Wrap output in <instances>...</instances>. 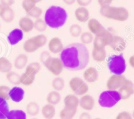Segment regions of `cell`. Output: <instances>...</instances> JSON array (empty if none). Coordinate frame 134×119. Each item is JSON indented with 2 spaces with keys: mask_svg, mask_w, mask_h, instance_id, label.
<instances>
[{
  "mask_svg": "<svg viewBox=\"0 0 134 119\" xmlns=\"http://www.w3.org/2000/svg\"><path fill=\"white\" fill-rule=\"evenodd\" d=\"M60 54L64 68L71 71L85 69L90 61L88 49L81 43H70L64 47Z\"/></svg>",
  "mask_w": 134,
  "mask_h": 119,
  "instance_id": "6da1fadb",
  "label": "cell"
},
{
  "mask_svg": "<svg viewBox=\"0 0 134 119\" xmlns=\"http://www.w3.org/2000/svg\"><path fill=\"white\" fill-rule=\"evenodd\" d=\"M3 7H4L3 6V5H1V3H0V14H1V11H2V10H3Z\"/></svg>",
  "mask_w": 134,
  "mask_h": 119,
  "instance_id": "f907efd6",
  "label": "cell"
},
{
  "mask_svg": "<svg viewBox=\"0 0 134 119\" xmlns=\"http://www.w3.org/2000/svg\"><path fill=\"white\" fill-rule=\"evenodd\" d=\"M64 103L65 107L68 108L77 109L79 106V99L75 94H68L64 98Z\"/></svg>",
  "mask_w": 134,
  "mask_h": 119,
  "instance_id": "44dd1931",
  "label": "cell"
},
{
  "mask_svg": "<svg viewBox=\"0 0 134 119\" xmlns=\"http://www.w3.org/2000/svg\"><path fill=\"white\" fill-rule=\"evenodd\" d=\"M26 113L31 116H35L40 112V107L36 101L29 102L26 107Z\"/></svg>",
  "mask_w": 134,
  "mask_h": 119,
  "instance_id": "83f0119b",
  "label": "cell"
},
{
  "mask_svg": "<svg viewBox=\"0 0 134 119\" xmlns=\"http://www.w3.org/2000/svg\"><path fill=\"white\" fill-rule=\"evenodd\" d=\"M107 66L113 75H123L126 69V62L123 54H114L107 61Z\"/></svg>",
  "mask_w": 134,
  "mask_h": 119,
  "instance_id": "5b68a950",
  "label": "cell"
},
{
  "mask_svg": "<svg viewBox=\"0 0 134 119\" xmlns=\"http://www.w3.org/2000/svg\"><path fill=\"white\" fill-rule=\"evenodd\" d=\"M126 79L122 75H113L109 78L106 82L107 89L109 90H118Z\"/></svg>",
  "mask_w": 134,
  "mask_h": 119,
  "instance_id": "30bf717a",
  "label": "cell"
},
{
  "mask_svg": "<svg viewBox=\"0 0 134 119\" xmlns=\"http://www.w3.org/2000/svg\"><path fill=\"white\" fill-rule=\"evenodd\" d=\"M65 4L68 5H73L76 2V0H62Z\"/></svg>",
  "mask_w": 134,
  "mask_h": 119,
  "instance_id": "c3c4849f",
  "label": "cell"
},
{
  "mask_svg": "<svg viewBox=\"0 0 134 119\" xmlns=\"http://www.w3.org/2000/svg\"><path fill=\"white\" fill-rule=\"evenodd\" d=\"M0 28H1V26H0Z\"/></svg>",
  "mask_w": 134,
  "mask_h": 119,
  "instance_id": "9f6ffc18",
  "label": "cell"
},
{
  "mask_svg": "<svg viewBox=\"0 0 134 119\" xmlns=\"http://www.w3.org/2000/svg\"><path fill=\"white\" fill-rule=\"evenodd\" d=\"M48 48L50 53L60 54L64 49L62 41L59 37L52 38L48 43Z\"/></svg>",
  "mask_w": 134,
  "mask_h": 119,
  "instance_id": "5bb4252c",
  "label": "cell"
},
{
  "mask_svg": "<svg viewBox=\"0 0 134 119\" xmlns=\"http://www.w3.org/2000/svg\"><path fill=\"white\" fill-rule=\"evenodd\" d=\"M6 119H27V115L23 110H10L7 116Z\"/></svg>",
  "mask_w": 134,
  "mask_h": 119,
  "instance_id": "f1b7e54d",
  "label": "cell"
},
{
  "mask_svg": "<svg viewBox=\"0 0 134 119\" xmlns=\"http://www.w3.org/2000/svg\"><path fill=\"white\" fill-rule=\"evenodd\" d=\"M79 119H92L91 115L88 112H83L80 115Z\"/></svg>",
  "mask_w": 134,
  "mask_h": 119,
  "instance_id": "7dc6e473",
  "label": "cell"
},
{
  "mask_svg": "<svg viewBox=\"0 0 134 119\" xmlns=\"http://www.w3.org/2000/svg\"><path fill=\"white\" fill-rule=\"evenodd\" d=\"M117 91L120 94L122 100H126L134 94V84L130 80L126 79Z\"/></svg>",
  "mask_w": 134,
  "mask_h": 119,
  "instance_id": "8fae6325",
  "label": "cell"
},
{
  "mask_svg": "<svg viewBox=\"0 0 134 119\" xmlns=\"http://www.w3.org/2000/svg\"><path fill=\"white\" fill-rule=\"evenodd\" d=\"M113 37L114 35L112 33L107 30L101 35L95 36L93 41L94 48H105L107 46H109L112 42Z\"/></svg>",
  "mask_w": 134,
  "mask_h": 119,
  "instance_id": "9c48e42d",
  "label": "cell"
},
{
  "mask_svg": "<svg viewBox=\"0 0 134 119\" xmlns=\"http://www.w3.org/2000/svg\"><path fill=\"white\" fill-rule=\"evenodd\" d=\"M27 14H28L29 16L31 17V18L38 19V18H40V17L41 16L42 14H43V10H42L41 8L35 6Z\"/></svg>",
  "mask_w": 134,
  "mask_h": 119,
  "instance_id": "f35d334b",
  "label": "cell"
},
{
  "mask_svg": "<svg viewBox=\"0 0 134 119\" xmlns=\"http://www.w3.org/2000/svg\"><path fill=\"white\" fill-rule=\"evenodd\" d=\"M92 0H76V2L77 3L80 7H86L90 5Z\"/></svg>",
  "mask_w": 134,
  "mask_h": 119,
  "instance_id": "ee69618b",
  "label": "cell"
},
{
  "mask_svg": "<svg viewBox=\"0 0 134 119\" xmlns=\"http://www.w3.org/2000/svg\"><path fill=\"white\" fill-rule=\"evenodd\" d=\"M69 33L73 37H78L82 34V28L79 24H74L69 27Z\"/></svg>",
  "mask_w": 134,
  "mask_h": 119,
  "instance_id": "74e56055",
  "label": "cell"
},
{
  "mask_svg": "<svg viewBox=\"0 0 134 119\" xmlns=\"http://www.w3.org/2000/svg\"><path fill=\"white\" fill-rule=\"evenodd\" d=\"M75 16L79 22L85 23L90 19V13L86 7H79L75 10Z\"/></svg>",
  "mask_w": 134,
  "mask_h": 119,
  "instance_id": "d6986e66",
  "label": "cell"
},
{
  "mask_svg": "<svg viewBox=\"0 0 134 119\" xmlns=\"http://www.w3.org/2000/svg\"><path fill=\"white\" fill-rule=\"evenodd\" d=\"M120 100L121 97L117 90H107L99 94L98 103L103 108H112Z\"/></svg>",
  "mask_w": 134,
  "mask_h": 119,
  "instance_id": "277c9868",
  "label": "cell"
},
{
  "mask_svg": "<svg viewBox=\"0 0 134 119\" xmlns=\"http://www.w3.org/2000/svg\"><path fill=\"white\" fill-rule=\"evenodd\" d=\"M100 14L107 19L114 20L119 22H124L129 18L128 9L123 7H112L111 5L102 6L100 8Z\"/></svg>",
  "mask_w": 134,
  "mask_h": 119,
  "instance_id": "3957f363",
  "label": "cell"
},
{
  "mask_svg": "<svg viewBox=\"0 0 134 119\" xmlns=\"http://www.w3.org/2000/svg\"><path fill=\"white\" fill-rule=\"evenodd\" d=\"M41 113L45 119H52L56 115V108L54 105L47 103L42 107Z\"/></svg>",
  "mask_w": 134,
  "mask_h": 119,
  "instance_id": "603a6c76",
  "label": "cell"
},
{
  "mask_svg": "<svg viewBox=\"0 0 134 119\" xmlns=\"http://www.w3.org/2000/svg\"><path fill=\"white\" fill-rule=\"evenodd\" d=\"M6 78L8 82L13 85H18L20 84V75L16 72L10 71L6 73Z\"/></svg>",
  "mask_w": 134,
  "mask_h": 119,
  "instance_id": "836d02e7",
  "label": "cell"
},
{
  "mask_svg": "<svg viewBox=\"0 0 134 119\" xmlns=\"http://www.w3.org/2000/svg\"><path fill=\"white\" fill-rule=\"evenodd\" d=\"M0 3L4 7H11L14 3V0H0Z\"/></svg>",
  "mask_w": 134,
  "mask_h": 119,
  "instance_id": "f6af8a7d",
  "label": "cell"
},
{
  "mask_svg": "<svg viewBox=\"0 0 134 119\" xmlns=\"http://www.w3.org/2000/svg\"><path fill=\"white\" fill-rule=\"evenodd\" d=\"M0 17L6 23H10L13 22L15 17V13L11 7H3Z\"/></svg>",
  "mask_w": 134,
  "mask_h": 119,
  "instance_id": "7402d4cb",
  "label": "cell"
},
{
  "mask_svg": "<svg viewBox=\"0 0 134 119\" xmlns=\"http://www.w3.org/2000/svg\"><path fill=\"white\" fill-rule=\"evenodd\" d=\"M47 37L44 34L37 35L27 39L24 42L23 44V49L27 53H32L44 47L47 44Z\"/></svg>",
  "mask_w": 134,
  "mask_h": 119,
  "instance_id": "8992f818",
  "label": "cell"
},
{
  "mask_svg": "<svg viewBox=\"0 0 134 119\" xmlns=\"http://www.w3.org/2000/svg\"><path fill=\"white\" fill-rule=\"evenodd\" d=\"M68 18V13L64 8L58 5H52L46 10L44 20L48 27L58 29L64 26Z\"/></svg>",
  "mask_w": 134,
  "mask_h": 119,
  "instance_id": "7a4b0ae2",
  "label": "cell"
},
{
  "mask_svg": "<svg viewBox=\"0 0 134 119\" xmlns=\"http://www.w3.org/2000/svg\"><path fill=\"white\" fill-rule=\"evenodd\" d=\"M129 64L130 65V66L134 69V55H133V56H132L130 58Z\"/></svg>",
  "mask_w": 134,
  "mask_h": 119,
  "instance_id": "681fc988",
  "label": "cell"
},
{
  "mask_svg": "<svg viewBox=\"0 0 134 119\" xmlns=\"http://www.w3.org/2000/svg\"><path fill=\"white\" fill-rule=\"evenodd\" d=\"M95 104L94 98L89 94H85L79 99V106L85 111H92L95 107Z\"/></svg>",
  "mask_w": 134,
  "mask_h": 119,
  "instance_id": "4fadbf2b",
  "label": "cell"
},
{
  "mask_svg": "<svg viewBox=\"0 0 134 119\" xmlns=\"http://www.w3.org/2000/svg\"><path fill=\"white\" fill-rule=\"evenodd\" d=\"M113 0H98V3L99 4L101 7L102 6H107V5H110Z\"/></svg>",
  "mask_w": 134,
  "mask_h": 119,
  "instance_id": "bcb514c9",
  "label": "cell"
},
{
  "mask_svg": "<svg viewBox=\"0 0 134 119\" xmlns=\"http://www.w3.org/2000/svg\"><path fill=\"white\" fill-rule=\"evenodd\" d=\"M50 57H51L50 52H48V51H43L40 55V60L43 64V63H44L46 60H48Z\"/></svg>",
  "mask_w": 134,
  "mask_h": 119,
  "instance_id": "7bdbcfd3",
  "label": "cell"
},
{
  "mask_svg": "<svg viewBox=\"0 0 134 119\" xmlns=\"http://www.w3.org/2000/svg\"><path fill=\"white\" fill-rule=\"evenodd\" d=\"M28 62V57L25 54H20L18 55L14 61V67L18 70L24 69L26 67Z\"/></svg>",
  "mask_w": 134,
  "mask_h": 119,
  "instance_id": "cb8c5ba5",
  "label": "cell"
},
{
  "mask_svg": "<svg viewBox=\"0 0 134 119\" xmlns=\"http://www.w3.org/2000/svg\"><path fill=\"white\" fill-rule=\"evenodd\" d=\"M115 119H133L132 114L128 111H122L119 113Z\"/></svg>",
  "mask_w": 134,
  "mask_h": 119,
  "instance_id": "b9f144b4",
  "label": "cell"
},
{
  "mask_svg": "<svg viewBox=\"0 0 134 119\" xmlns=\"http://www.w3.org/2000/svg\"><path fill=\"white\" fill-rule=\"evenodd\" d=\"M33 1H34V2H35V3H39V2H40L41 1H42V0H32Z\"/></svg>",
  "mask_w": 134,
  "mask_h": 119,
  "instance_id": "816d5d0a",
  "label": "cell"
},
{
  "mask_svg": "<svg viewBox=\"0 0 134 119\" xmlns=\"http://www.w3.org/2000/svg\"><path fill=\"white\" fill-rule=\"evenodd\" d=\"M35 78V75L26 71L24 73H22L20 76V84L24 86H30L34 82Z\"/></svg>",
  "mask_w": 134,
  "mask_h": 119,
  "instance_id": "484cf974",
  "label": "cell"
},
{
  "mask_svg": "<svg viewBox=\"0 0 134 119\" xmlns=\"http://www.w3.org/2000/svg\"><path fill=\"white\" fill-rule=\"evenodd\" d=\"M34 22L30 16H24L20 19L18 25L23 32L29 33L34 29Z\"/></svg>",
  "mask_w": 134,
  "mask_h": 119,
  "instance_id": "ffe728a7",
  "label": "cell"
},
{
  "mask_svg": "<svg viewBox=\"0 0 134 119\" xmlns=\"http://www.w3.org/2000/svg\"><path fill=\"white\" fill-rule=\"evenodd\" d=\"M62 97L60 95V92L57 91H51L47 94V101L48 104L52 105H58L60 101H61Z\"/></svg>",
  "mask_w": 134,
  "mask_h": 119,
  "instance_id": "4316f807",
  "label": "cell"
},
{
  "mask_svg": "<svg viewBox=\"0 0 134 119\" xmlns=\"http://www.w3.org/2000/svg\"><path fill=\"white\" fill-rule=\"evenodd\" d=\"M9 112L7 101L0 98V119H6Z\"/></svg>",
  "mask_w": 134,
  "mask_h": 119,
  "instance_id": "d6a6232c",
  "label": "cell"
},
{
  "mask_svg": "<svg viewBox=\"0 0 134 119\" xmlns=\"http://www.w3.org/2000/svg\"><path fill=\"white\" fill-rule=\"evenodd\" d=\"M23 37V31L20 28H16L9 33L7 36V40L10 45H15L22 40Z\"/></svg>",
  "mask_w": 134,
  "mask_h": 119,
  "instance_id": "ac0fdd59",
  "label": "cell"
},
{
  "mask_svg": "<svg viewBox=\"0 0 134 119\" xmlns=\"http://www.w3.org/2000/svg\"><path fill=\"white\" fill-rule=\"evenodd\" d=\"M43 65L50 72L56 76L60 75L64 69V65L60 58L51 56L43 63Z\"/></svg>",
  "mask_w": 134,
  "mask_h": 119,
  "instance_id": "ba28073f",
  "label": "cell"
},
{
  "mask_svg": "<svg viewBox=\"0 0 134 119\" xmlns=\"http://www.w3.org/2000/svg\"><path fill=\"white\" fill-rule=\"evenodd\" d=\"M94 119H102V118H99V117H96V118H94Z\"/></svg>",
  "mask_w": 134,
  "mask_h": 119,
  "instance_id": "db71d44e",
  "label": "cell"
},
{
  "mask_svg": "<svg viewBox=\"0 0 134 119\" xmlns=\"http://www.w3.org/2000/svg\"><path fill=\"white\" fill-rule=\"evenodd\" d=\"M31 119H37V118H32Z\"/></svg>",
  "mask_w": 134,
  "mask_h": 119,
  "instance_id": "11a10c76",
  "label": "cell"
},
{
  "mask_svg": "<svg viewBox=\"0 0 134 119\" xmlns=\"http://www.w3.org/2000/svg\"><path fill=\"white\" fill-rule=\"evenodd\" d=\"M25 92L23 88L19 86H14L10 88L9 91V98L15 103H20L24 98Z\"/></svg>",
  "mask_w": 134,
  "mask_h": 119,
  "instance_id": "e0dca14e",
  "label": "cell"
},
{
  "mask_svg": "<svg viewBox=\"0 0 134 119\" xmlns=\"http://www.w3.org/2000/svg\"><path fill=\"white\" fill-rule=\"evenodd\" d=\"M109 46L113 50L117 52H122L125 50L126 43L122 37L119 35H114L112 42Z\"/></svg>",
  "mask_w": 134,
  "mask_h": 119,
  "instance_id": "9a60e30c",
  "label": "cell"
},
{
  "mask_svg": "<svg viewBox=\"0 0 134 119\" xmlns=\"http://www.w3.org/2000/svg\"><path fill=\"white\" fill-rule=\"evenodd\" d=\"M77 112V109L68 108L64 107L60 112V119H73Z\"/></svg>",
  "mask_w": 134,
  "mask_h": 119,
  "instance_id": "f546056e",
  "label": "cell"
},
{
  "mask_svg": "<svg viewBox=\"0 0 134 119\" xmlns=\"http://www.w3.org/2000/svg\"><path fill=\"white\" fill-rule=\"evenodd\" d=\"M10 88L6 85H1L0 86V98H3L5 100L8 101L10 99L9 98V91Z\"/></svg>",
  "mask_w": 134,
  "mask_h": 119,
  "instance_id": "ab89813d",
  "label": "cell"
},
{
  "mask_svg": "<svg viewBox=\"0 0 134 119\" xmlns=\"http://www.w3.org/2000/svg\"><path fill=\"white\" fill-rule=\"evenodd\" d=\"M41 69V64L37 61H33V62L30 63L26 67V71L30 72L35 75L40 71Z\"/></svg>",
  "mask_w": 134,
  "mask_h": 119,
  "instance_id": "d590c367",
  "label": "cell"
},
{
  "mask_svg": "<svg viewBox=\"0 0 134 119\" xmlns=\"http://www.w3.org/2000/svg\"><path fill=\"white\" fill-rule=\"evenodd\" d=\"M93 60L97 62H102L105 61L107 56V52L105 48H93L92 52Z\"/></svg>",
  "mask_w": 134,
  "mask_h": 119,
  "instance_id": "d4e9b609",
  "label": "cell"
},
{
  "mask_svg": "<svg viewBox=\"0 0 134 119\" xmlns=\"http://www.w3.org/2000/svg\"><path fill=\"white\" fill-rule=\"evenodd\" d=\"M94 38L93 34L91 33L90 31H85V32L82 33V34L80 35L81 43L85 44V45L90 44L92 43H93Z\"/></svg>",
  "mask_w": 134,
  "mask_h": 119,
  "instance_id": "e575fe53",
  "label": "cell"
},
{
  "mask_svg": "<svg viewBox=\"0 0 134 119\" xmlns=\"http://www.w3.org/2000/svg\"><path fill=\"white\" fill-rule=\"evenodd\" d=\"M132 118H133V119H134V110H133V112H132Z\"/></svg>",
  "mask_w": 134,
  "mask_h": 119,
  "instance_id": "f5cc1de1",
  "label": "cell"
},
{
  "mask_svg": "<svg viewBox=\"0 0 134 119\" xmlns=\"http://www.w3.org/2000/svg\"><path fill=\"white\" fill-rule=\"evenodd\" d=\"M71 90L77 96H82L86 94L89 90V87L86 82L80 77H73L69 82Z\"/></svg>",
  "mask_w": 134,
  "mask_h": 119,
  "instance_id": "52a82bcc",
  "label": "cell"
},
{
  "mask_svg": "<svg viewBox=\"0 0 134 119\" xmlns=\"http://www.w3.org/2000/svg\"><path fill=\"white\" fill-rule=\"evenodd\" d=\"M47 25L44 20L41 18H38L35 20L34 23V29H35L39 32H44L47 30Z\"/></svg>",
  "mask_w": 134,
  "mask_h": 119,
  "instance_id": "8d00e7d4",
  "label": "cell"
},
{
  "mask_svg": "<svg viewBox=\"0 0 134 119\" xmlns=\"http://www.w3.org/2000/svg\"><path fill=\"white\" fill-rule=\"evenodd\" d=\"M84 80L88 83L96 82L99 78V73L96 68L90 67L85 70L83 73Z\"/></svg>",
  "mask_w": 134,
  "mask_h": 119,
  "instance_id": "2e32d148",
  "label": "cell"
},
{
  "mask_svg": "<svg viewBox=\"0 0 134 119\" xmlns=\"http://www.w3.org/2000/svg\"><path fill=\"white\" fill-rule=\"evenodd\" d=\"M65 86V81L63 78L60 77H56L52 80V86L54 90L57 92H61L64 90Z\"/></svg>",
  "mask_w": 134,
  "mask_h": 119,
  "instance_id": "1f68e13d",
  "label": "cell"
},
{
  "mask_svg": "<svg viewBox=\"0 0 134 119\" xmlns=\"http://www.w3.org/2000/svg\"><path fill=\"white\" fill-rule=\"evenodd\" d=\"M36 3L32 0H23L22 2V7L26 13H29L31 9L36 6Z\"/></svg>",
  "mask_w": 134,
  "mask_h": 119,
  "instance_id": "60d3db41",
  "label": "cell"
},
{
  "mask_svg": "<svg viewBox=\"0 0 134 119\" xmlns=\"http://www.w3.org/2000/svg\"><path fill=\"white\" fill-rule=\"evenodd\" d=\"M12 68H13V65L7 58H0V72L1 73H9L12 70Z\"/></svg>",
  "mask_w": 134,
  "mask_h": 119,
  "instance_id": "4dcf8cb0",
  "label": "cell"
},
{
  "mask_svg": "<svg viewBox=\"0 0 134 119\" xmlns=\"http://www.w3.org/2000/svg\"><path fill=\"white\" fill-rule=\"evenodd\" d=\"M88 27L90 32L95 36H99L105 32V27L96 18H90L88 21Z\"/></svg>",
  "mask_w": 134,
  "mask_h": 119,
  "instance_id": "7c38bea8",
  "label": "cell"
}]
</instances>
